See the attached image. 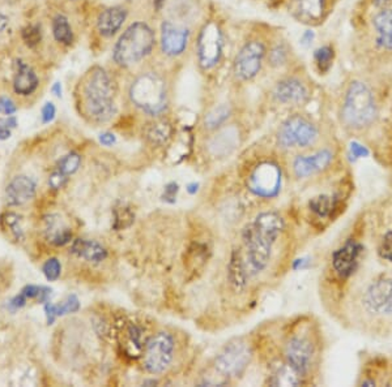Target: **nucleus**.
Returning a JSON list of instances; mask_svg holds the SVG:
<instances>
[{"instance_id": "1", "label": "nucleus", "mask_w": 392, "mask_h": 387, "mask_svg": "<svg viewBox=\"0 0 392 387\" xmlns=\"http://www.w3.org/2000/svg\"><path fill=\"white\" fill-rule=\"evenodd\" d=\"M357 324L372 335L392 332V270L377 271L358 284L353 295Z\"/></svg>"}, {"instance_id": "2", "label": "nucleus", "mask_w": 392, "mask_h": 387, "mask_svg": "<svg viewBox=\"0 0 392 387\" xmlns=\"http://www.w3.org/2000/svg\"><path fill=\"white\" fill-rule=\"evenodd\" d=\"M117 84L110 73L94 65L84 73L76 86L80 114L93 124H103L117 114Z\"/></svg>"}, {"instance_id": "3", "label": "nucleus", "mask_w": 392, "mask_h": 387, "mask_svg": "<svg viewBox=\"0 0 392 387\" xmlns=\"http://www.w3.org/2000/svg\"><path fill=\"white\" fill-rule=\"evenodd\" d=\"M322 335L311 321H298L286 332L282 344V361L292 368L303 383L311 381L320 365Z\"/></svg>"}, {"instance_id": "4", "label": "nucleus", "mask_w": 392, "mask_h": 387, "mask_svg": "<svg viewBox=\"0 0 392 387\" xmlns=\"http://www.w3.org/2000/svg\"><path fill=\"white\" fill-rule=\"evenodd\" d=\"M283 216L276 211H265L256 216L244 232L246 249L245 260L241 261L248 277L265 271L274 256V248L284 232Z\"/></svg>"}, {"instance_id": "5", "label": "nucleus", "mask_w": 392, "mask_h": 387, "mask_svg": "<svg viewBox=\"0 0 392 387\" xmlns=\"http://www.w3.org/2000/svg\"><path fill=\"white\" fill-rule=\"evenodd\" d=\"M128 98L146 117H163L170 107V85L164 73L146 70L129 84Z\"/></svg>"}, {"instance_id": "6", "label": "nucleus", "mask_w": 392, "mask_h": 387, "mask_svg": "<svg viewBox=\"0 0 392 387\" xmlns=\"http://www.w3.org/2000/svg\"><path fill=\"white\" fill-rule=\"evenodd\" d=\"M156 33L146 21H135L122 33L113 50V59L122 68L143 62L153 51Z\"/></svg>"}, {"instance_id": "7", "label": "nucleus", "mask_w": 392, "mask_h": 387, "mask_svg": "<svg viewBox=\"0 0 392 387\" xmlns=\"http://www.w3.org/2000/svg\"><path fill=\"white\" fill-rule=\"evenodd\" d=\"M340 115L343 124L353 131H362L374 123L378 115L377 102L365 82L356 80L349 84Z\"/></svg>"}, {"instance_id": "8", "label": "nucleus", "mask_w": 392, "mask_h": 387, "mask_svg": "<svg viewBox=\"0 0 392 387\" xmlns=\"http://www.w3.org/2000/svg\"><path fill=\"white\" fill-rule=\"evenodd\" d=\"M320 140V128L305 115L285 119L276 133V144L283 150H306Z\"/></svg>"}, {"instance_id": "9", "label": "nucleus", "mask_w": 392, "mask_h": 387, "mask_svg": "<svg viewBox=\"0 0 392 387\" xmlns=\"http://www.w3.org/2000/svg\"><path fill=\"white\" fill-rule=\"evenodd\" d=\"M224 55V30L219 21L203 24L196 37V56L201 71L210 72L219 65Z\"/></svg>"}, {"instance_id": "10", "label": "nucleus", "mask_w": 392, "mask_h": 387, "mask_svg": "<svg viewBox=\"0 0 392 387\" xmlns=\"http://www.w3.org/2000/svg\"><path fill=\"white\" fill-rule=\"evenodd\" d=\"M177 342L172 333L158 332L152 335L143 348V365L151 374H164L175 359Z\"/></svg>"}, {"instance_id": "11", "label": "nucleus", "mask_w": 392, "mask_h": 387, "mask_svg": "<svg viewBox=\"0 0 392 387\" xmlns=\"http://www.w3.org/2000/svg\"><path fill=\"white\" fill-rule=\"evenodd\" d=\"M283 183L282 167L270 159L256 163L247 175V188L256 197L274 198L280 193Z\"/></svg>"}, {"instance_id": "12", "label": "nucleus", "mask_w": 392, "mask_h": 387, "mask_svg": "<svg viewBox=\"0 0 392 387\" xmlns=\"http://www.w3.org/2000/svg\"><path fill=\"white\" fill-rule=\"evenodd\" d=\"M267 58V46L262 39L253 38L238 50L233 60V74L239 82L251 81L260 72Z\"/></svg>"}, {"instance_id": "13", "label": "nucleus", "mask_w": 392, "mask_h": 387, "mask_svg": "<svg viewBox=\"0 0 392 387\" xmlns=\"http://www.w3.org/2000/svg\"><path fill=\"white\" fill-rule=\"evenodd\" d=\"M361 358L356 382L358 386H392L391 356L381 352L364 351Z\"/></svg>"}, {"instance_id": "14", "label": "nucleus", "mask_w": 392, "mask_h": 387, "mask_svg": "<svg viewBox=\"0 0 392 387\" xmlns=\"http://www.w3.org/2000/svg\"><path fill=\"white\" fill-rule=\"evenodd\" d=\"M251 358L253 351L250 344L244 341H234L227 344L217 353L213 367L220 377L237 379L245 373Z\"/></svg>"}, {"instance_id": "15", "label": "nucleus", "mask_w": 392, "mask_h": 387, "mask_svg": "<svg viewBox=\"0 0 392 387\" xmlns=\"http://www.w3.org/2000/svg\"><path fill=\"white\" fill-rule=\"evenodd\" d=\"M365 254L366 244L364 242L356 237H348L331 256V268L335 277L346 283L356 273Z\"/></svg>"}, {"instance_id": "16", "label": "nucleus", "mask_w": 392, "mask_h": 387, "mask_svg": "<svg viewBox=\"0 0 392 387\" xmlns=\"http://www.w3.org/2000/svg\"><path fill=\"white\" fill-rule=\"evenodd\" d=\"M335 161V153L329 147H323L312 153L298 154L292 162V173L296 179L305 181L320 173L329 171Z\"/></svg>"}, {"instance_id": "17", "label": "nucleus", "mask_w": 392, "mask_h": 387, "mask_svg": "<svg viewBox=\"0 0 392 387\" xmlns=\"http://www.w3.org/2000/svg\"><path fill=\"white\" fill-rule=\"evenodd\" d=\"M190 42V30L174 20H164L160 27V48L167 58L182 56Z\"/></svg>"}, {"instance_id": "18", "label": "nucleus", "mask_w": 392, "mask_h": 387, "mask_svg": "<svg viewBox=\"0 0 392 387\" xmlns=\"http://www.w3.org/2000/svg\"><path fill=\"white\" fill-rule=\"evenodd\" d=\"M241 140L242 133L239 126L237 124H225L208 136L206 141V152L215 159L227 158L237 150Z\"/></svg>"}, {"instance_id": "19", "label": "nucleus", "mask_w": 392, "mask_h": 387, "mask_svg": "<svg viewBox=\"0 0 392 387\" xmlns=\"http://www.w3.org/2000/svg\"><path fill=\"white\" fill-rule=\"evenodd\" d=\"M272 98L283 106H302L310 98V91L301 79L284 77L274 84Z\"/></svg>"}, {"instance_id": "20", "label": "nucleus", "mask_w": 392, "mask_h": 387, "mask_svg": "<svg viewBox=\"0 0 392 387\" xmlns=\"http://www.w3.org/2000/svg\"><path fill=\"white\" fill-rule=\"evenodd\" d=\"M36 196V183L27 176H16L6 190V202L9 206H23Z\"/></svg>"}, {"instance_id": "21", "label": "nucleus", "mask_w": 392, "mask_h": 387, "mask_svg": "<svg viewBox=\"0 0 392 387\" xmlns=\"http://www.w3.org/2000/svg\"><path fill=\"white\" fill-rule=\"evenodd\" d=\"M373 248L379 261L392 265V222L382 219L373 228Z\"/></svg>"}, {"instance_id": "22", "label": "nucleus", "mask_w": 392, "mask_h": 387, "mask_svg": "<svg viewBox=\"0 0 392 387\" xmlns=\"http://www.w3.org/2000/svg\"><path fill=\"white\" fill-rule=\"evenodd\" d=\"M128 16V9L123 6H114L110 8L103 9L97 18V30L101 36H115L126 22Z\"/></svg>"}, {"instance_id": "23", "label": "nucleus", "mask_w": 392, "mask_h": 387, "mask_svg": "<svg viewBox=\"0 0 392 387\" xmlns=\"http://www.w3.org/2000/svg\"><path fill=\"white\" fill-rule=\"evenodd\" d=\"M173 135V123L165 115L152 117V120L144 126V138L148 144L155 147L165 146L172 140Z\"/></svg>"}, {"instance_id": "24", "label": "nucleus", "mask_w": 392, "mask_h": 387, "mask_svg": "<svg viewBox=\"0 0 392 387\" xmlns=\"http://www.w3.org/2000/svg\"><path fill=\"white\" fill-rule=\"evenodd\" d=\"M327 8V0H292L294 18L305 24L320 22Z\"/></svg>"}, {"instance_id": "25", "label": "nucleus", "mask_w": 392, "mask_h": 387, "mask_svg": "<svg viewBox=\"0 0 392 387\" xmlns=\"http://www.w3.org/2000/svg\"><path fill=\"white\" fill-rule=\"evenodd\" d=\"M377 46L386 51H392V9H384L373 20Z\"/></svg>"}, {"instance_id": "26", "label": "nucleus", "mask_w": 392, "mask_h": 387, "mask_svg": "<svg viewBox=\"0 0 392 387\" xmlns=\"http://www.w3.org/2000/svg\"><path fill=\"white\" fill-rule=\"evenodd\" d=\"M36 72L27 64L18 62V70L13 77V91L20 96H30L38 88Z\"/></svg>"}, {"instance_id": "27", "label": "nucleus", "mask_w": 392, "mask_h": 387, "mask_svg": "<svg viewBox=\"0 0 392 387\" xmlns=\"http://www.w3.org/2000/svg\"><path fill=\"white\" fill-rule=\"evenodd\" d=\"M71 252L87 261L101 262L108 257V251L94 240L77 239L71 247Z\"/></svg>"}, {"instance_id": "28", "label": "nucleus", "mask_w": 392, "mask_h": 387, "mask_svg": "<svg viewBox=\"0 0 392 387\" xmlns=\"http://www.w3.org/2000/svg\"><path fill=\"white\" fill-rule=\"evenodd\" d=\"M233 115V108L229 103H219L216 106L207 111V114L203 117L201 126L207 132H215L221 126L228 124L229 119Z\"/></svg>"}, {"instance_id": "29", "label": "nucleus", "mask_w": 392, "mask_h": 387, "mask_svg": "<svg viewBox=\"0 0 392 387\" xmlns=\"http://www.w3.org/2000/svg\"><path fill=\"white\" fill-rule=\"evenodd\" d=\"M53 36L56 42L64 46H71L73 44V32L68 18L63 15H58L53 18L51 22Z\"/></svg>"}, {"instance_id": "30", "label": "nucleus", "mask_w": 392, "mask_h": 387, "mask_svg": "<svg viewBox=\"0 0 392 387\" xmlns=\"http://www.w3.org/2000/svg\"><path fill=\"white\" fill-rule=\"evenodd\" d=\"M312 58L320 73H327L334 64L335 50L331 45L320 46V48L314 51Z\"/></svg>"}, {"instance_id": "31", "label": "nucleus", "mask_w": 392, "mask_h": 387, "mask_svg": "<svg viewBox=\"0 0 392 387\" xmlns=\"http://www.w3.org/2000/svg\"><path fill=\"white\" fill-rule=\"evenodd\" d=\"M46 315L49 318V324L54 321L55 317L58 315H63L65 313H73L76 310H79V300L75 296L68 297V300L62 304V306H53V304H47L45 306Z\"/></svg>"}, {"instance_id": "32", "label": "nucleus", "mask_w": 392, "mask_h": 387, "mask_svg": "<svg viewBox=\"0 0 392 387\" xmlns=\"http://www.w3.org/2000/svg\"><path fill=\"white\" fill-rule=\"evenodd\" d=\"M288 58H289V51L284 44H276L267 51L268 64L274 68L283 67L284 64L288 62Z\"/></svg>"}, {"instance_id": "33", "label": "nucleus", "mask_w": 392, "mask_h": 387, "mask_svg": "<svg viewBox=\"0 0 392 387\" xmlns=\"http://www.w3.org/2000/svg\"><path fill=\"white\" fill-rule=\"evenodd\" d=\"M80 164H82V157L77 153H70L61 159L56 170L62 172L65 176H68L77 171Z\"/></svg>"}, {"instance_id": "34", "label": "nucleus", "mask_w": 392, "mask_h": 387, "mask_svg": "<svg viewBox=\"0 0 392 387\" xmlns=\"http://www.w3.org/2000/svg\"><path fill=\"white\" fill-rule=\"evenodd\" d=\"M1 223L3 227L9 230V232L15 236L16 240L23 239V231L20 227V216L15 213H6L1 216Z\"/></svg>"}, {"instance_id": "35", "label": "nucleus", "mask_w": 392, "mask_h": 387, "mask_svg": "<svg viewBox=\"0 0 392 387\" xmlns=\"http://www.w3.org/2000/svg\"><path fill=\"white\" fill-rule=\"evenodd\" d=\"M23 39L30 48L36 47L41 42V27L39 25H27L23 29Z\"/></svg>"}, {"instance_id": "36", "label": "nucleus", "mask_w": 392, "mask_h": 387, "mask_svg": "<svg viewBox=\"0 0 392 387\" xmlns=\"http://www.w3.org/2000/svg\"><path fill=\"white\" fill-rule=\"evenodd\" d=\"M50 289L45 287H38V286H27L25 289L21 291V294L27 299L32 300H38L39 303H45L50 296Z\"/></svg>"}, {"instance_id": "37", "label": "nucleus", "mask_w": 392, "mask_h": 387, "mask_svg": "<svg viewBox=\"0 0 392 387\" xmlns=\"http://www.w3.org/2000/svg\"><path fill=\"white\" fill-rule=\"evenodd\" d=\"M42 270H44V274H45L46 280L53 282V280H56L61 277L62 265L56 258H50V260H47L45 262Z\"/></svg>"}, {"instance_id": "38", "label": "nucleus", "mask_w": 392, "mask_h": 387, "mask_svg": "<svg viewBox=\"0 0 392 387\" xmlns=\"http://www.w3.org/2000/svg\"><path fill=\"white\" fill-rule=\"evenodd\" d=\"M67 183V176L63 175L62 172L55 170L50 178H49V185L53 188V190H61L63 188L64 184Z\"/></svg>"}, {"instance_id": "39", "label": "nucleus", "mask_w": 392, "mask_h": 387, "mask_svg": "<svg viewBox=\"0 0 392 387\" xmlns=\"http://www.w3.org/2000/svg\"><path fill=\"white\" fill-rule=\"evenodd\" d=\"M18 111L15 102L8 97H0V114L13 115Z\"/></svg>"}, {"instance_id": "40", "label": "nucleus", "mask_w": 392, "mask_h": 387, "mask_svg": "<svg viewBox=\"0 0 392 387\" xmlns=\"http://www.w3.org/2000/svg\"><path fill=\"white\" fill-rule=\"evenodd\" d=\"M55 115H56V108H55L54 103L47 102L45 106L42 107V122L47 124L51 123L54 120Z\"/></svg>"}, {"instance_id": "41", "label": "nucleus", "mask_w": 392, "mask_h": 387, "mask_svg": "<svg viewBox=\"0 0 392 387\" xmlns=\"http://www.w3.org/2000/svg\"><path fill=\"white\" fill-rule=\"evenodd\" d=\"M350 150H352V154L353 157L356 158H360V157H367L369 155V150L366 146H362V145L357 144V143H353L350 145Z\"/></svg>"}, {"instance_id": "42", "label": "nucleus", "mask_w": 392, "mask_h": 387, "mask_svg": "<svg viewBox=\"0 0 392 387\" xmlns=\"http://www.w3.org/2000/svg\"><path fill=\"white\" fill-rule=\"evenodd\" d=\"M314 39H315V33L312 32V30H306L303 34H302L301 39H300V42H301V45L303 47H310L311 44L314 42Z\"/></svg>"}, {"instance_id": "43", "label": "nucleus", "mask_w": 392, "mask_h": 387, "mask_svg": "<svg viewBox=\"0 0 392 387\" xmlns=\"http://www.w3.org/2000/svg\"><path fill=\"white\" fill-rule=\"evenodd\" d=\"M100 141L101 144L105 145V146H110V145L115 143V136L113 135V133H109V132L102 133L100 137Z\"/></svg>"}, {"instance_id": "44", "label": "nucleus", "mask_w": 392, "mask_h": 387, "mask_svg": "<svg viewBox=\"0 0 392 387\" xmlns=\"http://www.w3.org/2000/svg\"><path fill=\"white\" fill-rule=\"evenodd\" d=\"M9 20L4 13L0 12V36L8 29Z\"/></svg>"}, {"instance_id": "45", "label": "nucleus", "mask_w": 392, "mask_h": 387, "mask_svg": "<svg viewBox=\"0 0 392 387\" xmlns=\"http://www.w3.org/2000/svg\"><path fill=\"white\" fill-rule=\"evenodd\" d=\"M9 136H11V129L0 124V140H7Z\"/></svg>"}, {"instance_id": "46", "label": "nucleus", "mask_w": 392, "mask_h": 387, "mask_svg": "<svg viewBox=\"0 0 392 387\" xmlns=\"http://www.w3.org/2000/svg\"><path fill=\"white\" fill-rule=\"evenodd\" d=\"M51 91L54 93L55 97L61 98V97H62V84H61V82H55Z\"/></svg>"}, {"instance_id": "47", "label": "nucleus", "mask_w": 392, "mask_h": 387, "mask_svg": "<svg viewBox=\"0 0 392 387\" xmlns=\"http://www.w3.org/2000/svg\"><path fill=\"white\" fill-rule=\"evenodd\" d=\"M165 1L166 0H153V6L157 11H161V8L164 7Z\"/></svg>"}, {"instance_id": "48", "label": "nucleus", "mask_w": 392, "mask_h": 387, "mask_svg": "<svg viewBox=\"0 0 392 387\" xmlns=\"http://www.w3.org/2000/svg\"><path fill=\"white\" fill-rule=\"evenodd\" d=\"M375 3H378V4H386V3H390L391 0H374Z\"/></svg>"}]
</instances>
